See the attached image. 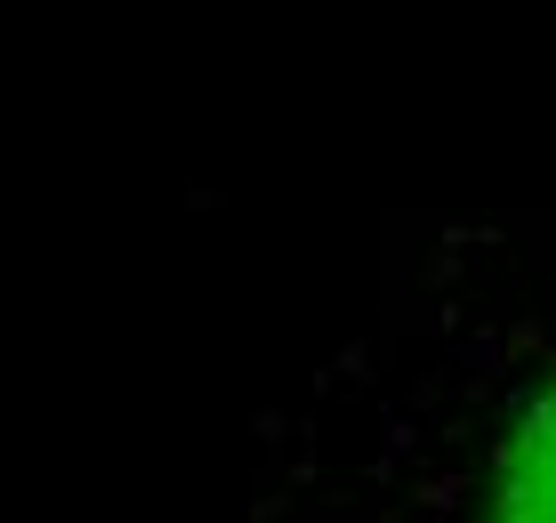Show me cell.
<instances>
[{
    "label": "cell",
    "instance_id": "obj_1",
    "mask_svg": "<svg viewBox=\"0 0 556 523\" xmlns=\"http://www.w3.org/2000/svg\"><path fill=\"white\" fill-rule=\"evenodd\" d=\"M251 523H556V218L428 242L266 419Z\"/></svg>",
    "mask_w": 556,
    "mask_h": 523
}]
</instances>
